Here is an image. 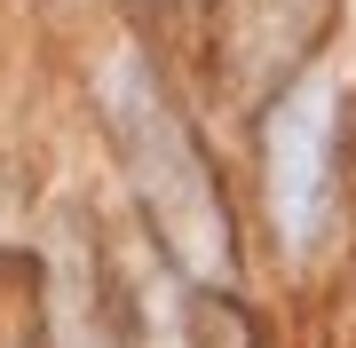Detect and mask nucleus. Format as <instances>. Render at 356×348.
I'll return each instance as SVG.
<instances>
[{
    "mask_svg": "<svg viewBox=\"0 0 356 348\" xmlns=\"http://www.w3.org/2000/svg\"><path fill=\"white\" fill-rule=\"evenodd\" d=\"M103 111H111V142L127 158L135 190H143V214L151 230L166 238L175 270H191L198 285H229L238 277V230H229V206L206 174L191 127L175 119V103L151 88V72L135 56H119L103 72Z\"/></svg>",
    "mask_w": 356,
    "mask_h": 348,
    "instance_id": "obj_1",
    "label": "nucleus"
},
{
    "mask_svg": "<svg viewBox=\"0 0 356 348\" xmlns=\"http://www.w3.org/2000/svg\"><path fill=\"white\" fill-rule=\"evenodd\" d=\"M261 174H269V222L285 245H309L332 206V79L309 72L269 103L261 135Z\"/></svg>",
    "mask_w": 356,
    "mask_h": 348,
    "instance_id": "obj_2",
    "label": "nucleus"
}]
</instances>
